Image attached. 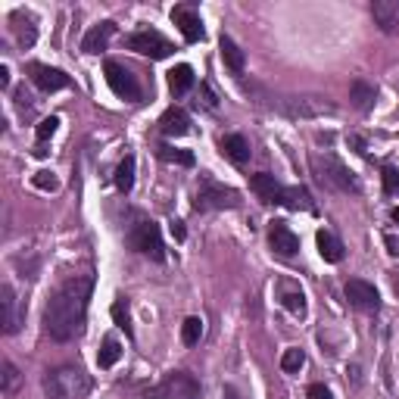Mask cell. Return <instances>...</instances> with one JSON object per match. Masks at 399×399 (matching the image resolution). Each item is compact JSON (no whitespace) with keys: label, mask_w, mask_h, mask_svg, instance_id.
<instances>
[{"label":"cell","mask_w":399,"mask_h":399,"mask_svg":"<svg viewBox=\"0 0 399 399\" xmlns=\"http://www.w3.org/2000/svg\"><path fill=\"white\" fill-rule=\"evenodd\" d=\"M91 290H94V274H75L50 296L44 309V328L50 337L66 343V340H75L84 331Z\"/></svg>","instance_id":"cell-1"},{"label":"cell","mask_w":399,"mask_h":399,"mask_svg":"<svg viewBox=\"0 0 399 399\" xmlns=\"http://www.w3.org/2000/svg\"><path fill=\"white\" fill-rule=\"evenodd\" d=\"M91 387V377L75 365H63L44 377V390L50 399H88Z\"/></svg>","instance_id":"cell-2"},{"label":"cell","mask_w":399,"mask_h":399,"mask_svg":"<svg viewBox=\"0 0 399 399\" xmlns=\"http://www.w3.org/2000/svg\"><path fill=\"white\" fill-rule=\"evenodd\" d=\"M234 206H241L237 191L215 184L213 178H203L197 184V194H194V209L197 213H206V209H234Z\"/></svg>","instance_id":"cell-3"},{"label":"cell","mask_w":399,"mask_h":399,"mask_svg":"<svg viewBox=\"0 0 399 399\" xmlns=\"http://www.w3.org/2000/svg\"><path fill=\"white\" fill-rule=\"evenodd\" d=\"M312 165H315L318 178L324 181V184H331L334 191H343V194H355L359 191V184H355L353 172L346 169L343 163H340L337 156L324 153V156H312Z\"/></svg>","instance_id":"cell-4"},{"label":"cell","mask_w":399,"mask_h":399,"mask_svg":"<svg viewBox=\"0 0 399 399\" xmlns=\"http://www.w3.org/2000/svg\"><path fill=\"white\" fill-rule=\"evenodd\" d=\"M150 399H200V384L187 372H172L150 390Z\"/></svg>","instance_id":"cell-5"},{"label":"cell","mask_w":399,"mask_h":399,"mask_svg":"<svg viewBox=\"0 0 399 399\" xmlns=\"http://www.w3.org/2000/svg\"><path fill=\"white\" fill-rule=\"evenodd\" d=\"M128 246L137 253H144V256L156 259V262H163L165 253H163V237H159V224L153 222H137L132 228V234H128Z\"/></svg>","instance_id":"cell-6"},{"label":"cell","mask_w":399,"mask_h":399,"mask_svg":"<svg viewBox=\"0 0 399 399\" xmlns=\"http://www.w3.org/2000/svg\"><path fill=\"white\" fill-rule=\"evenodd\" d=\"M103 72H106V84L113 88L115 97H122V100H141V84L134 82V75L125 66H122V63L110 60L103 66Z\"/></svg>","instance_id":"cell-7"},{"label":"cell","mask_w":399,"mask_h":399,"mask_svg":"<svg viewBox=\"0 0 399 399\" xmlns=\"http://www.w3.org/2000/svg\"><path fill=\"white\" fill-rule=\"evenodd\" d=\"M128 47L141 56H150V60H165V56L175 50L172 41H165L159 32H134L132 38H128Z\"/></svg>","instance_id":"cell-8"},{"label":"cell","mask_w":399,"mask_h":399,"mask_svg":"<svg viewBox=\"0 0 399 399\" xmlns=\"http://www.w3.org/2000/svg\"><path fill=\"white\" fill-rule=\"evenodd\" d=\"M346 300H350V306L362 309V312H377V306H381V296H377L374 284H368L362 278L346 281Z\"/></svg>","instance_id":"cell-9"},{"label":"cell","mask_w":399,"mask_h":399,"mask_svg":"<svg viewBox=\"0 0 399 399\" xmlns=\"http://www.w3.org/2000/svg\"><path fill=\"white\" fill-rule=\"evenodd\" d=\"M32 82H34V88H41L44 94H53V91H63V88H69L72 84V78L66 75L63 69H53V66H41V63H34L32 69Z\"/></svg>","instance_id":"cell-10"},{"label":"cell","mask_w":399,"mask_h":399,"mask_svg":"<svg viewBox=\"0 0 399 399\" xmlns=\"http://www.w3.org/2000/svg\"><path fill=\"white\" fill-rule=\"evenodd\" d=\"M268 243L278 256H293L300 250V237L287 228V222H272L268 224Z\"/></svg>","instance_id":"cell-11"},{"label":"cell","mask_w":399,"mask_h":399,"mask_svg":"<svg viewBox=\"0 0 399 399\" xmlns=\"http://www.w3.org/2000/svg\"><path fill=\"white\" fill-rule=\"evenodd\" d=\"M172 23H175V25L181 28L184 41H191V44H197V41L206 38V32H203L200 16L191 10V6H175V10H172Z\"/></svg>","instance_id":"cell-12"},{"label":"cell","mask_w":399,"mask_h":399,"mask_svg":"<svg viewBox=\"0 0 399 399\" xmlns=\"http://www.w3.org/2000/svg\"><path fill=\"white\" fill-rule=\"evenodd\" d=\"M250 191L262 203H281L284 200V184L274 181V175H268V172H259V175L250 178Z\"/></svg>","instance_id":"cell-13"},{"label":"cell","mask_w":399,"mask_h":399,"mask_svg":"<svg viewBox=\"0 0 399 399\" xmlns=\"http://www.w3.org/2000/svg\"><path fill=\"white\" fill-rule=\"evenodd\" d=\"M159 132L165 137H181L191 132V115L184 110H178V106H172V110L163 113V119H159Z\"/></svg>","instance_id":"cell-14"},{"label":"cell","mask_w":399,"mask_h":399,"mask_svg":"<svg viewBox=\"0 0 399 399\" xmlns=\"http://www.w3.org/2000/svg\"><path fill=\"white\" fill-rule=\"evenodd\" d=\"M372 16L381 25V32H396L399 25V0H374L372 4Z\"/></svg>","instance_id":"cell-15"},{"label":"cell","mask_w":399,"mask_h":399,"mask_svg":"<svg viewBox=\"0 0 399 399\" xmlns=\"http://www.w3.org/2000/svg\"><path fill=\"white\" fill-rule=\"evenodd\" d=\"M281 106H284L287 115H318V113L331 110V103H324L318 97H287Z\"/></svg>","instance_id":"cell-16"},{"label":"cell","mask_w":399,"mask_h":399,"mask_svg":"<svg viewBox=\"0 0 399 399\" xmlns=\"http://www.w3.org/2000/svg\"><path fill=\"white\" fill-rule=\"evenodd\" d=\"M113 34H115V23H100V25H94L91 32L84 34L82 50H84V53H100V50H106V44L113 41Z\"/></svg>","instance_id":"cell-17"},{"label":"cell","mask_w":399,"mask_h":399,"mask_svg":"<svg viewBox=\"0 0 399 399\" xmlns=\"http://www.w3.org/2000/svg\"><path fill=\"white\" fill-rule=\"evenodd\" d=\"M0 296H4V300H0V303H4V331L16 334L19 324H23V318H19V300H16V293H13L10 284L0 287Z\"/></svg>","instance_id":"cell-18"},{"label":"cell","mask_w":399,"mask_h":399,"mask_svg":"<svg viewBox=\"0 0 399 399\" xmlns=\"http://www.w3.org/2000/svg\"><path fill=\"white\" fill-rule=\"evenodd\" d=\"M13 32H16V41L23 47H32L34 38H38V25H34V19L28 16V13H23V10L13 13Z\"/></svg>","instance_id":"cell-19"},{"label":"cell","mask_w":399,"mask_h":399,"mask_svg":"<svg viewBox=\"0 0 399 399\" xmlns=\"http://www.w3.org/2000/svg\"><path fill=\"white\" fill-rule=\"evenodd\" d=\"M219 50H222V60H224V66H228L234 75H241L243 66H246V56H243V50L234 44V41L228 38V34H222V41H219Z\"/></svg>","instance_id":"cell-20"},{"label":"cell","mask_w":399,"mask_h":399,"mask_svg":"<svg viewBox=\"0 0 399 399\" xmlns=\"http://www.w3.org/2000/svg\"><path fill=\"white\" fill-rule=\"evenodd\" d=\"M222 150H224V156H228L231 163H237V165H243L246 159H250V144H246L241 134H224L222 137Z\"/></svg>","instance_id":"cell-21"},{"label":"cell","mask_w":399,"mask_h":399,"mask_svg":"<svg viewBox=\"0 0 399 399\" xmlns=\"http://www.w3.org/2000/svg\"><path fill=\"white\" fill-rule=\"evenodd\" d=\"M315 241H318V253H322L324 262H340V259H343V243H340L331 231H318Z\"/></svg>","instance_id":"cell-22"},{"label":"cell","mask_w":399,"mask_h":399,"mask_svg":"<svg viewBox=\"0 0 399 399\" xmlns=\"http://www.w3.org/2000/svg\"><path fill=\"white\" fill-rule=\"evenodd\" d=\"M374 97H377V91H374L368 82H353V88H350V100H353L355 110L368 113V110L374 106Z\"/></svg>","instance_id":"cell-23"},{"label":"cell","mask_w":399,"mask_h":399,"mask_svg":"<svg viewBox=\"0 0 399 399\" xmlns=\"http://www.w3.org/2000/svg\"><path fill=\"white\" fill-rule=\"evenodd\" d=\"M191 84H194V69L191 66H175V69L169 72V88H172V94L191 91Z\"/></svg>","instance_id":"cell-24"},{"label":"cell","mask_w":399,"mask_h":399,"mask_svg":"<svg viewBox=\"0 0 399 399\" xmlns=\"http://www.w3.org/2000/svg\"><path fill=\"white\" fill-rule=\"evenodd\" d=\"M115 187L122 194H128L134 187V156H125L119 163V169H115Z\"/></svg>","instance_id":"cell-25"},{"label":"cell","mask_w":399,"mask_h":399,"mask_svg":"<svg viewBox=\"0 0 399 399\" xmlns=\"http://www.w3.org/2000/svg\"><path fill=\"white\" fill-rule=\"evenodd\" d=\"M203 337V318L191 315L184 318V324H181V340H184V346H197Z\"/></svg>","instance_id":"cell-26"},{"label":"cell","mask_w":399,"mask_h":399,"mask_svg":"<svg viewBox=\"0 0 399 399\" xmlns=\"http://www.w3.org/2000/svg\"><path fill=\"white\" fill-rule=\"evenodd\" d=\"M303 365H306V353H303L300 346H290V350H284V355H281V368H284L287 374H300Z\"/></svg>","instance_id":"cell-27"},{"label":"cell","mask_w":399,"mask_h":399,"mask_svg":"<svg viewBox=\"0 0 399 399\" xmlns=\"http://www.w3.org/2000/svg\"><path fill=\"white\" fill-rule=\"evenodd\" d=\"M281 203L290 206V209H309V213L315 209V206H312V200H309V194L303 191V187H284V200H281Z\"/></svg>","instance_id":"cell-28"},{"label":"cell","mask_w":399,"mask_h":399,"mask_svg":"<svg viewBox=\"0 0 399 399\" xmlns=\"http://www.w3.org/2000/svg\"><path fill=\"white\" fill-rule=\"evenodd\" d=\"M119 355H122V343H119V340H106V343L100 346V353H97V365L100 368H113L115 362H119Z\"/></svg>","instance_id":"cell-29"},{"label":"cell","mask_w":399,"mask_h":399,"mask_svg":"<svg viewBox=\"0 0 399 399\" xmlns=\"http://www.w3.org/2000/svg\"><path fill=\"white\" fill-rule=\"evenodd\" d=\"M159 159H165V163H178V165H194V153H187V150H172V147H159L156 150Z\"/></svg>","instance_id":"cell-30"},{"label":"cell","mask_w":399,"mask_h":399,"mask_svg":"<svg viewBox=\"0 0 399 399\" xmlns=\"http://www.w3.org/2000/svg\"><path fill=\"white\" fill-rule=\"evenodd\" d=\"M284 309L293 312V315H306V296L300 293V290H284Z\"/></svg>","instance_id":"cell-31"},{"label":"cell","mask_w":399,"mask_h":399,"mask_svg":"<svg viewBox=\"0 0 399 399\" xmlns=\"http://www.w3.org/2000/svg\"><path fill=\"white\" fill-rule=\"evenodd\" d=\"M56 128H60V119H56V115H50V119H41L38 128H34V137H38V144L50 141V137L56 134Z\"/></svg>","instance_id":"cell-32"},{"label":"cell","mask_w":399,"mask_h":399,"mask_svg":"<svg viewBox=\"0 0 399 399\" xmlns=\"http://www.w3.org/2000/svg\"><path fill=\"white\" fill-rule=\"evenodd\" d=\"M16 387H19V372H16V365H13V362H4V387H0V390L10 396Z\"/></svg>","instance_id":"cell-33"},{"label":"cell","mask_w":399,"mask_h":399,"mask_svg":"<svg viewBox=\"0 0 399 399\" xmlns=\"http://www.w3.org/2000/svg\"><path fill=\"white\" fill-rule=\"evenodd\" d=\"M32 184L38 187V191H56V187H60V181L53 178V172H38V175L32 178Z\"/></svg>","instance_id":"cell-34"},{"label":"cell","mask_w":399,"mask_h":399,"mask_svg":"<svg viewBox=\"0 0 399 399\" xmlns=\"http://www.w3.org/2000/svg\"><path fill=\"white\" fill-rule=\"evenodd\" d=\"M113 322L119 324V328H125V331H128L132 318H128V306H125V300H115V303H113Z\"/></svg>","instance_id":"cell-35"},{"label":"cell","mask_w":399,"mask_h":399,"mask_svg":"<svg viewBox=\"0 0 399 399\" xmlns=\"http://www.w3.org/2000/svg\"><path fill=\"white\" fill-rule=\"evenodd\" d=\"M384 191H387V194H399V172L393 169V165H387V169H384Z\"/></svg>","instance_id":"cell-36"},{"label":"cell","mask_w":399,"mask_h":399,"mask_svg":"<svg viewBox=\"0 0 399 399\" xmlns=\"http://www.w3.org/2000/svg\"><path fill=\"white\" fill-rule=\"evenodd\" d=\"M306 399H334V393L324 384H312V387L306 390Z\"/></svg>","instance_id":"cell-37"},{"label":"cell","mask_w":399,"mask_h":399,"mask_svg":"<svg viewBox=\"0 0 399 399\" xmlns=\"http://www.w3.org/2000/svg\"><path fill=\"white\" fill-rule=\"evenodd\" d=\"M384 243H387V253H390V256H399V237L387 234V237H384Z\"/></svg>","instance_id":"cell-38"},{"label":"cell","mask_w":399,"mask_h":399,"mask_svg":"<svg viewBox=\"0 0 399 399\" xmlns=\"http://www.w3.org/2000/svg\"><path fill=\"white\" fill-rule=\"evenodd\" d=\"M6 84H10V69L0 66V88H6Z\"/></svg>","instance_id":"cell-39"},{"label":"cell","mask_w":399,"mask_h":399,"mask_svg":"<svg viewBox=\"0 0 399 399\" xmlns=\"http://www.w3.org/2000/svg\"><path fill=\"white\" fill-rule=\"evenodd\" d=\"M172 231H175V237H178V241H184V228H181V222L172 224Z\"/></svg>","instance_id":"cell-40"},{"label":"cell","mask_w":399,"mask_h":399,"mask_svg":"<svg viewBox=\"0 0 399 399\" xmlns=\"http://www.w3.org/2000/svg\"><path fill=\"white\" fill-rule=\"evenodd\" d=\"M393 222H396V224H399V206H396V209H393Z\"/></svg>","instance_id":"cell-41"}]
</instances>
